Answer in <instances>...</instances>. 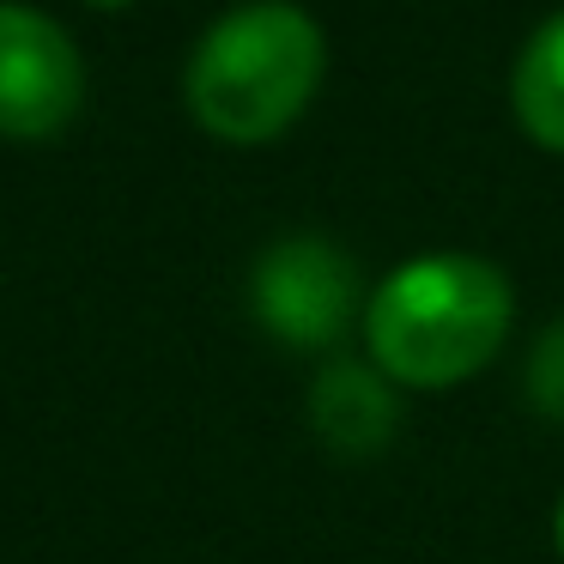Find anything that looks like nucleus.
I'll return each instance as SVG.
<instances>
[{"label": "nucleus", "instance_id": "f257e3e1", "mask_svg": "<svg viewBox=\"0 0 564 564\" xmlns=\"http://www.w3.org/2000/svg\"><path fill=\"white\" fill-rule=\"evenodd\" d=\"M516 316L510 280L479 256H419L365 304L370 365L401 389H449L491 365Z\"/></svg>", "mask_w": 564, "mask_h": 564}, {"label": "nucleus", "instance_id": "f03ea898", "mask_svg": "<svg viewBox=\"0 0 564 564\" xmlns=\"http://www.w3.org/2000/svg\"><path fill=\"white\" fill-rule=\"evenodd\" d=\"M322 67H328V43L304 7L249 0L195 43L183 91L207 134L231 147H261L304 116L322 86Z\"/></svg>", "mask_w": 564, "mask_h": 564}, {"label": "nucleus", "instance_id": "7ed1b4c3", "mask_svg": "<svg viewBox=\"0 0 564 564\" xmlns=\"http://www.w3.org/2000/svg\"><path fill=\"white\" fill-rule=\"evenodd\" d=\"M249 297H256L261 328L285 346H304V352L334 346L365 310L352 256L340 243H328V237H285V243H273L256 261Z\"/></svg>", "mask_w": 564, "mask_h": 564}, {"label": "nucleus", "instance_id": "20e7f679", "mask_svg": "<svg viewBox=\"0 0 564 564\" xmlns=\"http://www.w3.org/2000/svg\"><path fill=\"white\" fill-rule=\"evenodd\" d=\"M86 98V62L74 37L37 7L0 0V134L50 140Z\"/></svg>", "mask_w": 564, "mask_h": 564}, {"label": "nucleus", "instance_id": "39448f33", "mask_svg": "<svg viewBox=\"0 0 564 564\" xmlns=\"http://www.w3.org/2000/svg\"><path fill=\"white\" fill-rule=\"evenodd\" d=\"M310 425L334 455H377L401 425V406L382 370L370 365H328L310 389Z\"/></svg>", "mask_w": 564, "mask_h": 564}, {"label": "nucleus", "instance_id": "423d86ee", "mask_svg": "<svg viewBox=\"0 0 564 564\" xmlns=\"http://www.w3.org/2000/svg\"><path fill=\"white\" fill-rule=\"evenodd\" d=\"M510 104H516V122H522V134L534 147L564 152V13H552L528 37L522 62L510 74Z\"/></svg>", "mask_w": 564, "mask_h": 564}, {"label": "nucleus", "instance_id": "0eeeda50", "mask_svg": "<svg viewBox=\"0 0 564 564\" xmlns=\"http://www.w3.org/2000/svg\"><path fill=\"white\" fill-rule=\"evenodd\" d=\"M528 401H534V413L564 419V316L528 352Z\"/></svg>", "mask_w": 564, "mask_h": 564}, {"label": "nucleus", "instance_id": "6e6552de", "mask_svg": "<svg viewBox=\"0 0 564 564\" xmlns=\"http://www.w3.org/2000/svg\"><path fill=\"white\" fill-rule=\"evenodd\" d=\"M552 540H558V558H564V498H558V516H552Z\"/></svg>", "mask_w": 564, "mask_h": 564}, {"label": "nucleus", "instance_id": "1a4fd4ad", "mask_svg": "<svg viewBox=\"0 0 564 564\" xmlns=\"http://www.w3.org/2000/svg\"><path fill=\"white\" fill-rule=\"evenodd\" d=\"M91 7H128V0H91Z\"/></svg>", "mask_w": 564, "mask_h": 564}]
</instances>
